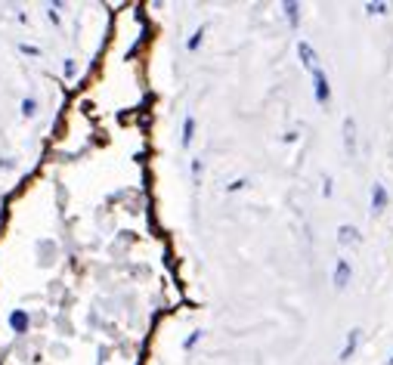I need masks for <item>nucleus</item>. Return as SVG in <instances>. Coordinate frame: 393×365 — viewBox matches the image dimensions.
Instances as JSON below:
<instances>
[{
	"label": "nucleus",
	"mask_w": 393,
	"mask_h": 365,
	"mask_svg": "<svg viewBox=\"0 0 393 365\" xmlns=\"http://www.w3.org/2000/svg\"><path fill=\"white\" fill-rule=\"evenodd\" d=\"M359 328H353V331H350L347 334V346H344V350H341V359H350V356H353V350H356V344H359Z\"/></svg>",
	"instance_id": "obj_6"
},
{
	"label": "nucleus",
	"mask_w": 393,
	"mask_h": 365,
	"mask_svg": "<svg viewBox=\"0 0 393 365\" xmlns=\"http://www.w3.org/2000/svg\"><path fill=\"white\" fill-rule=\"evenodd\" d=\"M390 365H393V359H390Z\"/></svg>",
	"instance_id": "obj_14"
},
{
	"label": "nucleus",
	"mask_w": 393,
	"mask_h": 365,
	"mask_svg": "<svg viewBox=\"0 0 393 365\" xmlns=\"http://www.w3.org/2000/svg\"><path fill=\"white\" fill-rule=\"evenodd\" d=\"M344 146H347V155H356V121L353 118L344 121Z\"/></svg>",
	"instance_id": "obj_2"
},
{
	"label": "nucleus",
	"mask_w": 393,
	"mask_h": 365,
	"mask_svg": "<svg viewBox=\"0 0 393 365\" xmlns=\"http://www.w3.org/2000/svg\"><path fill=\"white\" fill-rule=\"evenodd\" d=\"M337 239H341V245H356L359 232H356V226H341L337 229Z\"/></svg>",
	"instance_id": "obj_5"
},
{
	"label": "nucleus",
	"mask_w": 393,
	"mask_h": 365,
	"mask_svg": "<svg viewBox=\"0 0 393 365\" xmlns=\"http://www.w3.org/2000/svg\"><path fill=\"white\" fill-rule=\"evenodd\" d=\"M297 53H300V59H304V65L310 68V71L319 65V62H316V53H313V49H310V43H300V47H297Z\"/></svg>",
	"instance_id": "obj_7"
},
{
	"label": "nucleus",
	"mask_w": 393,
	"mask_h": 365,
	"mask_svg": "<svg viewBox=\"0 0 393 365\" xmlns=\"http://www.w3.org/2000/svg\"><path fill=\"white\" fill-rule=\"evenodd\" d=\"M285 12H288V22L297 25V3H285Z\"/></svg>",
	"instance_id": "obj_11"
},
{
	"label": "nucleus",
	"mask_w": 393,
	"mask_h": 365,
	"mask_svg": "<svg viewBox=\"0 0 393 365\" xmlns=\"http://www.w3.org/2000/svg\"><path fill=\"white\" fill-rule=\"evenodd\" d=\"M366 10H368V12H374V16H378V12H387V6H384V3H368Z\"/></svg>",
	"instance_id": "obj_13"
},
{
	"label": "nucleus",
	"mask_w": 393,
	"mask_h": 365,
	"mask_svg": "<svg viewBox=\"0 0 393 365\" xmlns=\"http://www.w3.org/2000/svg\"><path fill=\"white\" fill-rule=\"evenodd\" d=\"M350 272H353V269H350L347 260H337V266H335V285H337V288H347V285H350Z\"/></svg>",
	"instance_id": "obj_4"
},
{
	"label": "nucleus",
	"mask_w": 393,
	"mask_h": 365,
	"mask_svg": "<svg viewBox=\"0 0 393 365\" xmlns=\"http://www.w3.org/2000/svg\"><path fill=\"white\" fill-rule=\"evenodd\" d=\"M384 208H387V189L381 183H374L372 186V210L374 214H381Z\"/></svg>",
	"instance_id": "obj_3"
},
{
	"label": "nucleus",
	"mask_w": 393,
	"mask_h": 365,
	"mask_svg": "<svg viewBox=\"0 0 393 365\" xmlns=\"http://www.w3.org/2000/svg\"><path fill=\"white\" fill-rule=\"evenodd\" d=\"M192 133H195V118H186V121H183V146L192 142Z\"/></svg>",
	"instance_id": "obj_9"
},
{
	"label": "nucleus",
	"mask_w": 393,
	"mask_h": 365,
	"mask_svg": "<svg viewBox=\"0 0 393 365\" xmlns=\"http://www.w3.org/2000/svg\"><path fill=\"white\" fill-rule=\"evenodd\" d=\"M201 37H205V25H201V28L195 31L192 37H189V43H186V47H189V49H195V47H199V43H201Z\"/></svg>",
	"instance_id": "obj_10"
},
{
	"label": "nucleus",
	"mask_w": 393,
	"mask_h": 365,
	"mask_svg": "<svg viewBox=\"0 0 393 365\" xmlns=\"http://www.w3.org/2000/svg\"><path fill=\"white\" fill-rule=\"evenodd\" d=\"M10 325H13L16 331H25V328H28V316L19 309V313H13V316H10Z\"/></svg>",
	"instance_id": "obj_8"
},
{
	"label": "nucleus",
	"mask_w": 393,
	"mask_h": 365,
	"mask_svg": "<svg viewBox=\"0 0 393 365\" xmlns=\"http://www.w3.org/2000/svg\"><path fill=\"white\" fill-rule=\"evenodd\" d=\"M313 80H316V102L325 105L328 102V78H325V71L319 65L313 68Z\"/></svg>",
	"instance_id": "obj_1"
},
{
	"label": "nucleus",
	"mask_w": 393,
	"mask_h": 365,
	"mask_svg": "<svg viewBox=\"0 0 393 365\" xmlns=\"http://www.w3.org/2000/svg\"><path fill=\"white\" fill-rule=\"evenodd\" d=\"M34 109H38L34 99H25V102H22V111H25V115H34Z\"/></svg>",
	"instance_id": "obj_12"
}]
</instances>
